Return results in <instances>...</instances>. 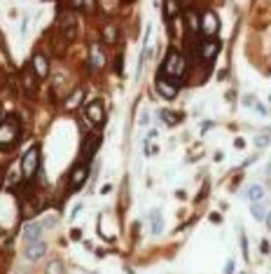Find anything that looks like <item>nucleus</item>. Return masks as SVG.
<instances>
[{
	"label": "nucleus",
	"instance_id": "f257e3e1",
	"mask_svg": "<svg viewBox=\"0 0 271 274\" xmlns=\"http://www.w3.org/2000/svg\"><path fill=\"white\" fill-rule=\"evenodd\" d=\"M19 134H21L19 120H17L14 115L5 117V120L0 122V150H7V148H12V145L19 141Z\"/></svg>",
	"mask_w": 271,
	"mask_h": 274
},
{
	"label": "nucleus",
	"instance_id": "39448f33",
	"mask_svg": "<svg viewBox=\"0 0 271 274\" xmlns=\"http://www.w3.org/2000/svg\"><path fill=\"white\" fill-rule=\"evenodd\" d=\"M199 31H201L206 38H215L217 31H220V21H217L215 12H203L201 14V24H199Z\"/></svg>",
	"mask_w": 271,
	"mask_h": 274
},
{
	"label": "nucleus",
	"instance_id": "0eeeda50",
	"mask_svg": "<svg viewBox=\"0 0 271 274\" xmlns=\"http://www.w3.org/2000/svg\"><path fill=\"white\" fill-rule=\"evenodd\" d=\"M87 120L91 124H96V127H101L105 122V106H103L101 99H96V101H91L87 106Z\"/></svg>",
	"mask_w": 271,
	"mask_h": 274
},
{
	"label": "nucleus",
	"instance_id": "f8f14e48",
	"mask_svg": "<svg viewBox=\"0 0 271 274\" xmlns=\"http://www.w3.org/2000/svg\"><path fill=\"white\" fill-rule=\"evenodd\" d=\"M89 63H91V70H103V66H105V54H103L98 42L91 45V49H89Z\"/></svg>",
	"mask_w": 271,
	"mask_h": 274
},
{
	"label": "nucleus",
	"instance_id": "ddd939ff",
	"mask_svg": "<svg viewBox=\"0 0 271 274\" xmlns=\"http://www.w3.org/2000/svg\"><path fill=\"white\" fill-rule=\"evenodd\" d=\"M31 66H33L35 75L40 77V80H45V77L49 75V59L45 54H35L33 61H31Z\"/></svg>",
	"mask_w": 271,
	"mask_h": 274
},
{
	"label": "nucleus",
	"instance_id": "f3484780",
	"mask_svg": "<svg viewBox=\"0 0 271 274\" xmlns=\"http://www.w3.org/2000/svg\"><path fill=\"white\" fill-rule=\"evenodd\" d=\"M82 99H84V89H75L73 94L66 99V103H63V108L66 110H73V108H77L82 103Z\"/></svg>",
	"mask_w": 271,
	"mask_h": 274
},
{
	"label": "nucleus",
	"instance_id": "cd10ccee",
	"mask_svg": "<svg viewBox=\"0 0 271 274\" xmlns=\"http://www.w3.org/2000/svg\"><path fill=\"white\" fill-rule=\"evenodd\" d=\"M255 108H257L259 115H266V108H264V106H259V103H255Z\"/></svg>",
	"mask_w": 271,
	"mask_h": 274
},
{
	"label": "nucleus",
	"instance_id": "20e7f679",
	"mask_svg": "<svg viewBox=\"0 0 271 274\" xmlns=\"http://www.w3.org/2000/svg\"><path fill=\"white\" fill-rule=\"evenodd\" d=\"M59 31H61L63 42H73L77 38V17L73 12H63L59 19Z\"/></svg>",
	"mask_w": 271,
	"mask_h": 274
},
{
	"label": "nucleus",
	"instance_id": "2eb2a0df",
	"mask_svg": "<svg viewBox=\"0 0 271 274\" xmlns=\"http://www.w3.org/2000/svg\"><path fill=\"white\" fill-rule=\"evenodd\" d=\"M199 49H201V59L203 61H213L220 52V45L215 40H206V42H199Z\"/></svg>",
	"mask_w": 271,
	"mask_h": 274
},
{
	"label": "nucleus",
	"instance_id": "c85d7f7f",
	"mask_svg": "<svg viewBox=\"0 0 271 274\" xmlns=\"http://www.w3.org/2000/svg\"><path fill=\"white\" fill-rule=\"evenodd\" d=\"M70 239H82V232H80V230H73V234H70Z\"/></svg>",
	"mask_w": 271,
	"mask_h": 274
},
{
	"label": "nucleus",
	"instance_id": "f03ea898",
	"mask_svg": "<svg viewBox=\"0 0 271 274\" xmlns=\"http://www.w3.org/2000/svg\"><path fill=\"white\" fill-rule=\"evenodd\" d=\"M185 70H187V61L183 59V54H178L171 49L166 59H164V66H162V75L171 77V80H180L185 75Z\"/></svg>",
	"mask_w": 271,
	"mask_h": 274
},
{
	"label": "nucleus",
	"instance_id": "5701e85b",
	"mask_svg": "<svg viewBox=\"0 0 271 274\" xmlns=\"http://www.w3.org/2000/svg\"><path fill=\"white\" fill-rule=\"evenodd\" d=\"M162 117H164V122H166V124H176L178 122L176 115H173V113H169V110H162Z\"/></svg>",
	"mask_w": 271,
	"mask_h": 274
},
{
	"label": "nucleus",
	"instance_id": "393cba45",
	"mask_svg": "<svg viewBox=\"0 0 271 274\" xmlns=\"http://www.w3.org/2000/svg\"><path fill=\"white\" fill-rule=\"evenodd\" d=\"M269 141H271V138H266V136H257L255 143H257V148H262V145H269Z\"/></svg>",
	"mask_w": 271,
	"mask_h": 274
},
{
	"label": "nucleus",
	"instance_id": "4468645a",
	"mask_svg": "<svg viewBox=\"0 0 271 274\" xmlns=\"http://www.w3.org/2000/svg\"><path fill=\"white\" fill-rule=\"evenodd\" d=\"M47 253V246H45V241H31L26 246V251H24V255H26L28 260H40L42 255Z\"/></svg>",
	"mask_w": 271,
	"mask_h": 274
},
{
	"label": "nucleus",
	"instance_id": "6e6552de",
	"mask_svg": "<svg viewBox=\"0 0 271 274\" xmlns=\"http://www.w3.org/2000/svg\"><path fill=\"white\" fill-rule=\"evenodd\" d=\"M35 80H40V77L35 75L33 66H28V68H24V73H21V87H24L26 96H31V99H33L35 92H38V82H35Z\"/></svg>",
	"mask_w": 271,
	"mask_h": 274
},
{
	"label": "nucleus",
	"instance_id": "9d476101",
	"mask_svg": "<svg viewBox=\"0 0 271 274\" xmlns=\"http://www.w3.org/2000/svg\"><path fill=\"white\" fill-rule=\"evenodd\" d=\"M87 176H89V166L84 162L75 166L73 173H70V190H80L82 185L87 183Z\"/></svg>",
	"mask_w": 271,
	"mask_h": 274
},
{
	"label": "nucleus",
	"instance_id": "a211bd4d",
	"mask_svg": "<svg viewBox=\"0 0 271 274\" xmlns=\"http://www.w3.org/2000/svg\"><path fill=\"white\" fill-rule=\"evenodd\" d=\"M164 14H166V19H173V17H178V14H180V3H178V0H166V3H164Z\"/></svg>",
	"mask_w": 271,
	"mask_h": 274
},
{
	"label": "nucleus",
	"instance_id": "423d86ee",
	"mask_svg": "<svg viewBox=\"0 0 271 274\" xmlns=\"http://www.w3.org/2000/svg\"><path fill=\"white\" fill-rule=\"evenodd\" d=\"M98 148H101V134H89V136L84 138V143H82V162L89 164V162L94 159Z\"/></svg>",
	"mask_w": 271,
	"mask_h": 274
},
{
	"label": "nucleus",
	"instance_id": "c756f323",
	"mask_svg": "<svg viewBox=\"0 0 271 274\" xmlns=\"http://www.w3.org/2000/svg\"><path fill=\"white\" fill-rule=\"evenodd\" d=\"M266 225L271 227V213H269V216H266Z\"/></svg>",
	"mask_w": 271,
	"mask_h": 274
},
{
	"label": "nucleus",
	"instance_id": "a878e982",
	"mask_svg": "<svg viewBox=\"0 0 271 274\" xmlns=\"http://www.w3.org/2000/svg\"><path fill=\"white\" fill-rule=\"evenodd\" d=\"M224 274H234V260H227V265H224Z\"/></svg>",
	"mask_w": 271,
	"mask_h": 274
},
{
	"label": "nucleus",
	"instance_id": "aec40b11",
	"mask_svg": "<svg viewBox=\"0 0 271 274\" xmlns=\"http://www.w3.org/2000/svg\"><path fill=\"white\" fill-rule=\"evenodd\" d=\"M103 40L108 42V45H112V42L117 40V28L115 26H105V28H103Z\"/></svg>",
	"mask_w": 271,
	"mask_h": 274
},
{
	"label": "nucleus",
	"instance_id": "b1692460",
	"mask_svg": "<svg viewBox=\"0 0 271 274\" xmlns=\"http://www.w3.org/2000/svg\"><path fill=\"white\" fill-rule=\"evenodd\" d=\"M73 3L75 5H80V7H87V10L89 7H94V0H73Z\"/></svg>",
	"mask_w": 271,
	"mask_h": 274
},
{
	"label": "nucleus",
	"instance_id": "412c9836",
	"mask_svg": "<svg viewBox=\"0 0 271 274\" xmlns=\"http://www.w3.org/2000/svg\"><path fill=\"white\" fill-rule=\"evenodd\" d=\"M47 274H63V265L59 260H52L47 265Z\"/></svg>",
	"mask_w": 271,
	"mask_h": 274
},
{
	"label": "nucleus",
	"instance_id": "7ed1b4c3",
	"mask_svg": "<svg viewBox=\"0 0 271 274\" xmlns=\"http://www.w3.org/2000/svg\"><path fill=\"white\" fill-rule=\"evenodd\" d=\"M38 166H40V148H38V145H31L28 152L21 157V178L33 180Z\"/></svg>",
	"mask_w": 271,
	"mask_h": 274
},
{
	"label": "nucleus",
	"instance_id": "9b49d317",
	"mask_svg": "<svg viewBox=\"0 0 271 274\" xmlns=\"http://www.w3.org/2000/svg\"><path fill=\"white\" fill-rule=\"evenodd\" d=\"M45 227H47V223H28V225H24V232H21L24 234V241H26V244L38 241Z\"/></svg>",
	"mask_w": 271,
	"mask_h": 274
},
{
	"label": "nucleus",
	"instance_id": "dca6fc26",
	"mask_svg": "<svg viewBox=\"0 0 271 274\" xmlns=\"http://www.w3.org/2000/svg\"><path fill=\"white\" fill-rule=\"evenodd\" d=\"M264 188H262V185L259 183H252L250 188H248V202H252V204H259V202H262V199H264Z\"/></svg>",
	"mask_w": 271,
	"mask_h": 274
},
{
	"label": "nucleus",
	"instance_id": "6ab92c4d",
	"mask_svg": "<svg viewBox=\"0 0 271 274\" xmlns=\"http://www.w3.org/2000/svg\"><path fill=\"white\" fill-rule=\"evenodd\" d=\"M162 230H164V216L159 211H152V232L162 234Z\"/></svg>",
	"mask_w": 271,
	"mask_h": 274
},
{
	"label": "nucleus",
	"instance_id": "4be33fe9",
	"mask_svg": "<svg viewBox=\"0 0 271 274\" xmlns=\"http://www.w3.org/2000/svg\"><path fill=\"white\" fill-rule=\"evenodd\" d=\"M252 216H255V220H264V209L259 204H252Z\"/></svg>",
	"mask_w": 271,
	"mask_h": 274
},
{
	"label": "nucleus",
	"instance_id": "bb28decb",
	"mask_svg": "<svg viewBox=\"0 0 271 274\" xmlns=\"http://www.w3.org/2000/svg\"><path fill=\"white\" fill-rule=\"evenodd\" d=\"M243 106H255V96H245V99H243Z\"/></svg>",
	"mask_w": 271,
	"mask_h": 274
},
{
	"label": "nucleus",
	"instance_id": "1a4fd4ad",
	"mask_svg": "<svg viewBox=\"0 0 271 274\" xmlns=\"http://www.w3.org/2000/svg\"><path fill=\"white\" fill-rule=\"evenodd\" d=\"M155 87H157V92H159V94H162L164 99H173V96L178 94V84H176V80H171V77H166V75H159V77H157Z\"/></svg>",
	"mask_w": 271,
	"mask_h": 274
}]
</instances>
